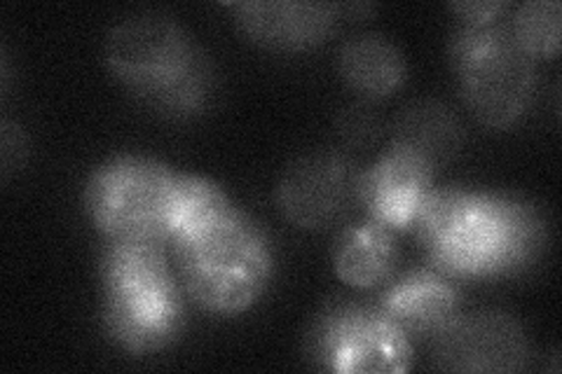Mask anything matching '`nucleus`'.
<instances>
[{
	"label": "nucleus",
	"mask_w": 562,
	"mask_h": 374,
	"mask_svg": "<svg viewBox=\"0 0 562 374\" xmlns=\"http://www.w3.org/2000/svg\"><path fill=\"white\" fill-rule=\"evenodd\" d=\"M176 178L150 157L122 155L101 165L87 183L85 206L94 227L111 241H155L167 237Z\"/></svg>",
	"instance_id": "obj_4"
},
{
	"label": "nucleus",
	"mask_w": 562,
	"mask_h": 374,
	"mask_svg": "<svg viewBox=\"0 0 562 374\" xmlns=\"http://www.w3.org/2000/svg\"><path fill=\"white\" fill-rule=\"evenodd\" d=\"M231 10L246 35L277 49H305L326 41L338 16V8L330 3H291V0L233 3Z\"/></svg>",
	"instance_id": "obj_11"
},
{
	"label": "nucleus",
	"mask_w": 562,
	"mask_h": 374,
	"mask_svg": "<svg viewBox=\"0 0 562 374\" xmlns=\"http://www.w3.org/2000/svg\"><path fill=\"white\" fill-rule=\"evenodd\" d=\"M307 351L322 370L390 374L406 372L413 361L408 337L375 307L340 302L316 318Z\"/></svg>",
	"instance_id": "obj_6"
},
{
	"label": "nucleus",
	"mask_w": 562,
	"mask_h": 374,
	"mask_svg": "<svg viewBox=\"0 0 562 374\" xmlns=\"http://www.w3.org/2000/svg\"><path fill=\"white\" fill-rule=\"evenodd\" d=\"M508 31L532 57H553L560 47V3L532 0L520 5Z\"/></svg>",
	"instance_id": "obj_19"
},
{
	"label": "nucleus",
	"mask_w": 562,
	"mask_h": 374,
	"mask_svg": "<svg viewBox=\"0 0 562 374\" xmlns=\"http://www.w3.org/2000/svg\"><path fill=\"white\" fill-rule=\"evenodd\" d=\"M506 5L499 0H483V3H452V10L462 14L469 24H492Z\"/></svg>",
	"instance_id": "obj_21"
},
{
	"label": "nucleus",
	"mask_w": 562,
	"mask_h": 374,
	"mask_svg": "<svg viewBox=\"0 0 562 374\" xmlns=\"http://www.w3.org/2000/svg\"><path fill=\"white\" fill-rule=\"evenodd\" d=\"M434 361L450 372H520L530 361L525 330L502 311L457 314L434 337Z\"/></svg>",
	"instance_id": "obj_9"
},
{
	"label": "nucleus",
	"mask_w": 562,
	"mask_h": 374,
	"mask_svg": "<svg viewBox=\"0 0 562 374\" xmlns=\"http://www.w3.org/2000/svg\"><path fill=\"white\" fill-rule=\"evenodd\" d=\"M338 134L347 140L349 146L363 148L368 144H373L380 134V120L373 115L371 109L366 105H347L345 111H340L338 120Z\"/></svg>",
	"instance_id": "obj_20"
},
{
	"label": "nucleus",
	"mask_w": 562,
	"mask_h": 374,
	"mask_svg": "<svg viewBox=\"0 0 562 374\" xmlns=\"http://www.w3.org/2000/svg\"><path fill=\"white\" fill-rule=\"evenodd\" d=\"M452 64L464 101L485 127H512L535 92V57L508 26L467 24L452 38Z\"/></svg>",
	"instance_id": "obj_3"
},
{
	"label": "nucleus",
	"mask_w": 562,
	"mask_h": 374,
	"mask_svg": "<svg viewBox=\"0 0 562 374\" xmlns=\"http://www.w3.org/2000/svg\"><path fill=\"white\" fill-rule=\"evenodd\" d=\"M431 173L415 157L392 148L361 173L359 202L371 213V220L390 229H403L415 223L422 204L427 202Z\"/></svg>",
	"instance_id": "obj_10"
},
{
	"label": "nucleus",
	"mask_w": 562,
	"mask_h": 374,
	"mask_svg": "<svg viewBox=\"0 0 562 374\" xmlns=\"http://www.w3.org/2000/svg\"><path fill=\"white\" fill-rule=\"evenodd\" d=\"M176 248L190 297L211 314H241L268 288L270 243L262 229L237 208Z\"/></svg>",
	"instance_id": "obj_2"
},
{
	"label": "nucleus",
	"mask_w": 562,
	"mask_h": 374,
	"mask_svg": "<svg viewBox=\"0 0 562 374\" xmlns=\"http://www.w3.org/2000/svg\"><path fill=\"white\" fill-rule=\"evenodd\" d=\"M499 218L497 274H516L537 262L547 246V225L541 213L518 197L495 194Z\"/></svg>",
	"instance_id": "obj_16"
},
{
	"label": "nucleus",
	"mask_w": 562,
	"mask_h": 374,
	"mask_svg": "<svg viewBox=\"0 0 562 374\" xmlns=\"http://www.w3.org/2000/svg\"><path fill=\"white\" fill-rule=\"evenodd\" d=\"M101 272L103 316L113 340L134 353L167 347L181 328V297L160 243L111 241Z\"/></svg>",
	"instance_id": "obj_1"
},
{
	"label": "nucleus",
	"mask_w": 562,
	"mask_h": 374,
	"mask_svg": "<svg viewBox=\"0 0 562 374\" xmlns=\"http://www.w3.org/2000/svg\"><path fill=\"white\" fill-rule=\"evenodd\" d=\"M179 22L165 12H138L122 20L105 41V64L136 97L171 80L195 55Z\"/></svg>",
	"instance_id": "obj_7"
},
{
	"label": "nucleus",
	"mask_w": 562,
	"mask_h": 374,
	"mask_svg": "<svg viewBox=\"0 0 562 374\" xmlns=\"http://www.w3.org/2000/svg\"><path fill=\"white\" fill-rule=\"evenodd\" d=\"M415 225L422 248L438 272L454 276L497 274L499 218L495 194L460 188L431 190Z\"/></svg>",
	"instance_id": "obj_5"
},
{
	"label": "nucleus",
	"mask_w": 562,
	"mask_h": 374,
	"mask_svg": "<svg viewBox=\"0 0 562 374\" xmlns=\"http://www.w3.org/2000/svg\"><path fill=\"white\" fill-rule=\"evenodd\" d=\"M462 124L446 103L419 99L398 113L392 148L415 157L429 171L446 167L462 150Z\"/></svg>",
	"instance_id": "obj_13"
},
{
	"label": "nucleus",
	"mask_w": 562,
	"mask_h": 374,
	"mask_svg": "<svg viewBox=\"0 0 562 374\" xmlns=\"http://www.w3.org/2000/svg\"><path fill=\"white\" fill-rule=\"evenodd\" d=\"M361 173L340 152L303 155L284 171L277 185V206L286 220L303 229H324L355 208Z\"/></svg>",
	"instance_id": "obj_8"
},
{
	"label": "nucleus",
	"mask_w": 562,
	"mask_h": 374,
	"mask_svg": "<svg viewBox=\"0 0 562 374\" xmlns=\"http://www.w3.org/2000/svg\"><path fill=\"white\" fill-rule=\"evenodd\" d=\"M211 87H214V73H211L209 59L198 49L183 70L138 99L157 113L188 117L206 109Z\"/></svg>",
	"instance_id": "obj_18"
},
{
	"label": "nucleus",
	"mask_w": 562,
	"mask_h": 374,
	"mask_svg": "<svg viewBox=\"0 0 562 374\" xmlns=\"http://www.w3.org/2000/svg\"><path fill=\"white\" fill-rule=\"evenodd\" d=\"M460 309V295L438 272L417 270L398 279L382 299V311L408 337H436Z\"/></svg>",
	"instance_id": "obj_12"
},
{
	"label": "nucleus",
	"mask_w": 562,
	"mask_h": 374,
	"mask_svg": "<svg viewBox=\"0 0 562 374\" xmlns=\"http://www.w3.org/2000/svg\"><path fill=\"white\" fill-rule=\"evenodd\" d=\"M338 66L345 82L368 99L390 97L406 80V59L401 49L378 33L349 38L340 47Z\"/></svg>",
	"instance_id": "obj_14"
},
{
	"label": "nucleus",
	"mask_w": 562,
	"mask_h": 374,
	"mask_svg": "<svg viewBox=\"0 0 562 374\" xmlns=\"http://www.w3.org/2000/svg\"><path fill=\"white\" fill-rule=\"evenodd\" d=\"M396 241L390 227L366 220L345 229L333 248V270L351 288H373L392 274Z\"/></svg>",
	"instance_id": "obj_15"
},
{
	"label": "nucleus",
	"mask_w": 562,
	"mask_h": 374,
	"mask_svg": "<svg viewBox=\"0 0 562 374\" xmlns=\"http://www.w3.org/2000/svg\"><path fill=\"white\" fill-rule=\"evenodd\" d=\"M235 206L227 202L225 192L202 175H179L171 192L167 237L181 243L200 235L209 225L221 220Z\"/></svg>",
	"instance_id": "obj_17"
}]
</instances>
